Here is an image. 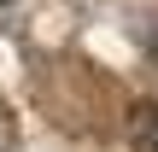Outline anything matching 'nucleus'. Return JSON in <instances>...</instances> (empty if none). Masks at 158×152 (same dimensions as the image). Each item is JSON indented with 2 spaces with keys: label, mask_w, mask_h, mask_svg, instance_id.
I'll return each mask as SVG.
<instances>
[{
  "label": "nucleus",
  "mask_w": 158,
  "mask_h": 152,
  "mask_svg": "<svg viewBox=\"0 0 158 152\" xmlns=\"http://www.w3.org/2000/svg\"><path fill=\"white\" fill-rule=\"evenodd\" d=\"M135 141H141L147 152H158V100L135 105Z\"/></svg>",
  "instance_id": "f257e3e1"
},
{
  "label": "nucleus",
  "mask_w": 158,
  "mask_h": 152,
  "mask_svg": "<svg viewBox=\"0 0 158 152\" xmlns=\"http://www.w3.org/2000/svg\"><path fill=\"white\" fill-rule=\"evenodd\" d=\"M0 6H6V0H0Z\"/></svg>",
  "instance_id": "f03ea898"
}]
</instances>
